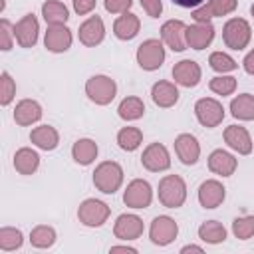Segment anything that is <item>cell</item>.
I'll return each instance as SVG.
<instances>
[{
	"label": "cell",
	"mask_w": 254,
	"mask_h": 254,
	"mask_svg": "<svg viewBox=\"0 0 254 254\" xmlns=\"http://www.w3.org/2000/svg\"><path fill=\"white\" fill-rule=\"evenodd\" d=\"M196 198H198V204L202 208L212 210V208H218L224 202L226 189L218 179H206V181L200 183V187L196 190Z\"/></svg>",
	"instance_id": "obj_14"
},
{
	"label": "cell",
	"mask_w": 254,
	"mask_h": 254,
	"mask_svg": "<svg viewBox=\"0 0 254 254\" xmlns=\"http://www.w3.org/2000/svg\"><path fill=\"white\" fill-rule=\"evenodd\" d=\"M208 171L212 175H218V177H232L238 169V159L226 151V149H214L210 155H208Z\"/></svg>",
	"instance_id": "obj_22"
},
{
	"label": "cell",
	"mask_w": 254,
	"mask_h": 254,
	"mask_svg": "<svg viewBox=\"0 0 254 254\" xmlns=\"http://www.w3.org/2000/svg\"><path fill=\"white\" fill-rule=\"evenodd\" d=\"M173 4H177V6H181V8H196V6H200V4H204L206 0H171Z\"/></svg>",
	"instance_id": "obj_46"
},
{
	"label": "cell",
	"mask_w": 254,
	"mask_h": 254,
	"mask_svg": "<svg viewBox=\"0 0 254 254\" xmlns=\"http://www.w3.org/2000/svg\"><path fill=\"white\" fill-rule=\"evenodd\" d=\"M24 246V234L16 226H2L0 228V250L14 252Z\"/></svg>",
	"instance_id": "obj_34"
},
{
	"label": "cell",
	"mask_w": 254,
	"mask_h": 254,
	"mask_svg": "<svg viewBox=\"0 0 254 254\" xmlns=\"http://www.w3.org/2000/svg\"><path fill=\"white\" fill-rule=\"evenodd\" d=\"M252 40V26L248 20L244 18H228L222 26V42L226 48L234 50V52H242L248 48Z\"/></svg>",
	"instance_id": "obj_3"
},
{
	"label": "cell",
	"mask_w": 254,
	"mask_h": 254,
	"mask_svg": "<svg viewBox=\"0 0 254 254\" xmlns=\"http://www.w3.org/2000/svg\"><path fill=\"white\" fill-rule=\"evenodd\" d=\"M85 95L91 103L95 105H109L115 95H117V83L113 77L109 75H103V73H97V75H91L87 81H85Z\"/></svg>",
	"instance_id": "obj_5"
},
{
	"label": "cell",
	"mask_w": 254,
	"mask_h": 254,
	"mask_svg": "<svg viewBox=\"0 0 254 254\" xmlns=\"http://www.w3.org/2000/svg\"><path fill=\"white\" fill-rule=\"evenodd\" d=\"M42 18L48 26L65 24L69 18V10L62 0H46L42 4Z\"/></svg>",
	"instance_id": "obj_29"
},
{
	"label": "cell",
	"mask_w": 254,
	"mask_h": 254,
	"mask_svg": "<svg viewBox=\"0 0 254 254\" xmlns=\"http://www.w3.org/2000/svg\"><path fill=\"white\" fill-rule=\"evenodd\" d=\"M208 65L216 73H230V71L238 69V62L226 52H212L208 56Z\"/></svg>",
	"instance_id": "obj_36"
},
{
	"label": "cell",
	"mask_w": 254,
	"mask_h": 254,
	"mask_svg": "<svg viewBox=\"0 0 254 254\" xmlns=\"http://www.w3.org/2000/svg\"><path fill=\"white\" fill-rule=\"evenodd\" d=\"M179 252H181V254H189V252H196V254H202V252H204V248H202V246H198V244H187V246H183Z\"/></svg>",
	"instance_id": "obj_48"
},
{
	"label": "cell",
	"mask_w": 254,
	"mask_h": 254,
	"mask_svg": "<svg viewBox=\"0 0 254 254\" xmlns=\"http://www.w3.org/2000/svg\"><path fill=\"white\" fill-rule=\"evenodd\" d=\"M230 115L238 121H254V95L238 93L230 101Z\"/></svg>",
	"instance_id": "obj_28"
},
{
	"label": "cell",
	"mask_w": 254,
	"mask_h": 254,
	"mask_svg": "<svg viewBox=\"0 0 254 254\" xmlns=\"http://www.w3.org/2000/svg\"><path fill=\"white\" fill-rule=\"evenodd\" d=\"M143 230H145L143 218L133 214V212H123L113 222V236L117 240H123V242H131V240L141 238Z\"/></svg>",
	"instance_id": "obj_11"
},
{
	"label": "cell",
	"mask_w": 254,
	"mask_h": 254,
	"mask_svg": "<svg viewBox=\"0 0 254 254\" xmlns=\"http://www.w3.org/2000/svg\"><path fill=\"white\" fill-rule=\"evenodd\" d=\"M73 44V34L65 24H56L48 26L44 32V46L52 54H64L71 48Z\"/></svg>",
	"instance_id": "obj_13"
},
{
	"label": "cell",
	"mask_w": 254,
	"mask_h": 254,
	"mask_svg": "<svg viewBox=\"0 0 254 254\" xmlns=\"http://www.w3.org/2000/svg\"><path fill=\"white\" fill-rule=\"evenodd\" d=\"M224 115H226V113H224L222 103H220L218 99H214V97H200V99H196V103H194V117H196V121H198L202 127H206V129L218 127V125L222 123Z\"/></svg>",
	"instance_id": "obj_9"
},
{
	"label": "cell",
	"mask_w": 254,
	"mask_h": 254,
	"mask_svg": "<svg viewBox=\"0 0 254 254\" xmlns=\"http://www.w3.org/2000/svg\"><path fill=\"white\" fill-rule=\"evenodd\" d=\"M173 79L181 87H196L202 79V69L194 60H181L173 65Z\"/></svg>",
	"instance_id": "obj_19"
},
{
	"label": "cell",
	"mask_w": 254,
	"mask_h": 254,
	"mask_svg": "<svg viewBox=\"0 0 254 254\" xmlns=\"http://www.w3.org/2000/svg\"><path fill=\"white\" fill-rule=\"evenodd\" d=\"M159 202L165 208H181L187 202V183L181 175H165L157 187Z\"/></svg>",
	"instance_id": "obj_2"
},
{
	"label": "cell",
	"mask_w": 254,
	"mask_h": 254,
	"mask_svg": "<svg viewBox=\"0 0 254 254\" xmlns=\"http://www.w3.org/2000/svg\"><path fill=\"white\" fill-rule=\"evenodd\" d=\"M109 252H127V254H137V248L135 246H129V244H115L109 248Z\"/></svg>",
	"instance_id": "obj_47"
},
{
	"label": "cell",
	"mask_w": 254,
	"mask_h": 254,
	"mask_svg": "<svg viewBox=\"0 0 254 254\" xmlns=\"http://www.w3.org/2000/svg\"><path fill=\"white\" fill-rule=\"evenodd\" d=\"M16 97V81L12 79L10 71H2L0 73V105L8 107Z\"/></svg>",
	"instance_id": "obj_38"
},
{
	"label": "cell",
	"mask_w": 254,
	"mask_h": 254,
	"mask_svg": "<svg viewBox=\"0 0 254 254\" xmlns=\"http://www.w3.org/2000/svg\"><path fill=\"white\" fill-rule=\"evenodd\" d=\"M115 141H117V145H119L121 151L133 153V151H137V149L141 147V143H143V131H141L139 127H131V125L121 127V129L117 131Z\"/></svg>",
	"instance_id": "obj_32"
},
{
	"label": "cell",
	"mask_w": 254,
	"mask_h": 254,
	"mask_svg": "<svg viewBox=\"0 0 254 254\" xmlns=\"http://www.w3.org/2000/svg\"><path fill=\"white\" fill-rule=\"evenodd\" d=\"M222 139H224L226 147L232 149L238 155H250L252 153L254 141H252L248 129L242 127V125H236V123L234 125H228L224 129V133H222Z\"/></svg>",
	"instance_id": "obj_20"
},
{
	"label": "cell",
	"mask_w": 254,
	"mask_h": 254,
	"mask_svg": "<svg viewBox=\"0 0 254 254\" xmlns=\"http://www.w3.org/2000/svg\"><path fill=\"white\" fill-rule=\"evenodd\" d=\"M175 155L187 167L196 165L198 159H200V143H198V139L192 133L177 135L175 137Z\"/></svg>",
	"instance_id": "obj_17"
},
{
	"label": "cell",
	"mask_w": 254,
	"mask_h": 254,
	"mask_svg": "<svg viewBox=\"0 0 254 254\" xmlns=\"http://www.w3.org/2000/svg\"><path fill=\"white\" fill-rule=\"evenodd\" d=\"M242 69H244L248 75H254V48L244 56V60H242Z\"/></svg>",
	"instance_id": "obj_45"
},
{
	"label": "cell",
	"mask_w": 254,
	"mask_h": 254,
	"mask_svg": "<svg viewBox=\"0 0 254 254\" xmlns=\"http://www.w3.org/2000/svg\"><path fill=\"white\" fill-rule=\"evenodd\" d=\"M103 6L109 14H123L131 10L133 0H103Z\"/></svg>",
	"instance_id": "obj_41"
},
{
	"label": "cell",
	"mask_w": 254,
	"mask_h": 254,
	"mask_svg": "<svg viewBox=\"0 0 254 254\" xmlns=\"http://www.w3.org/2000/svg\"><path fill=\"white\" fill-rule=\"evenodd\" d=\"M226 228L218 220H204L198 226V238L206 244H222L226 240Z\"/></svg>",
	"instance_id": "obj_33"
},
{
	"label": "cell",
	"mask_w": 254,
	"mask_h": 254,
	"mask_svg": "<svg viewBox=\"0 0 254 254\" xmlns=\"http://www.w3.org/2000/svg\"><path fill=\"white\" fill-rule=\"evenodd\" d=\"M58 240V232L54 226L50 224H38L30 230V244L38 250H48L56 244Z\"/></svg>",
	"instance_id": "obj_31"
},
{
	"label": "cell",
	"mask_w": 254,
	"mask_h": 254,
	"mask_svg": "<svg viewBox=\"0 0 254 254\" xmlns=\"http://www.w3.org/2000/svg\"><path fill=\"white\" fill-rule=\"evenodd\" d=\"M179 236V224L175 218L167 216V214H159L151 220L149 224V240L155 246H169L177 240Z\"/></svg>",
	"instance_id": "obj_8"
},
{
	"label": "cell",
	"mask_w": 254,
	"mask_h": 254,
	"mask_svg": "<svg viewBox=\"0 0 254 254\" xmlns=\"http://www.w3.org/2000/svg\"><path fill=\"white\" fill-rule=\"evenodd\" d=\"M190 16H192V20H194V22H212V18H214L206 2H204V4H200V6H196V8H192Z\"/></svg>",
	"instance_id": "obj_44"
},
{
	"label": "cell",
	"mask_w": 254,
	"mask_h": 254,
	"mask_svg": "<svg viewBox=\"0 0 254 254\" xmlns=\"http://www.w3.org/2000/svg\"><path fill=\"white\" fill-rule=\"evenodd\" d=\"M141 165L149 173H163L171 169V153L163 143H149L141 153Z\"/></svg>",
	"instance_id": "obj_10"
},
{
	"label": "cell",
	"mask_w": 254,
	"mask_h": 254,
	"mask_svg": "<svg viewBox=\"0 0 254 254\" xmlns=\"http://www.w3.org/2000/svg\"><path fill=\"white\" fill-rule=\"evenodd\" d=\"M95 4L97 0H71V6H73V12L77 16H87L95 10Z\"/></svg>",
	"instance_id": "obj_43"
},
{
	"label": "cell",
	"mask_w": 254,
	"mask_h": 254,
	"mask_svg": "<svg viewBox=\"0 0 254 254\" xmlns=\"http://www.w3.org/2000/svg\"><path fill=\"white\" fill-rule=\"evenodd\" d=\"M167 52H165V44L159 38H147L139 44L137 52H135V60L139 64V67L143 71H155L165 64Z\"/></svg>",
	"instance_id": "obj_4"
},
{
	"label": "cell",
	"mask_w": 254,
	"mask_h": 254,
	"mask_svg": "<svg viewBox=\"0 0 254 254\" xmlns=\"http://www.w3.org/2000/svg\"><path fill=\"white\" fill-rule=\"evenodd\" d=\"M214 36H216V30H214L212 22H194V24L187 26V34H185L187 48L200 52L212 44Z\"/></svg>",
	"instance_id": "obj_18"
},
{
	"label": "cell",
	"mask_w": 254,
	"mask_h": 254,
	"mask_svg": "<svg viewBox=\"0 0 254 254\" xmlns=\"http://www.w3.org/2000/svg\"><path fill=\"white\" fill-rule=\"evenodd\" d=\"M232 234L238 240H250L254 236V214H244L232 220Z\"/></svg>",
	"instance_id": "obj_37"
},
{
	"label": "cell",
	"mask_w": 254,
	"mask_h": 254,
	"mask_svg": "<svg viewBox=\"0 0 254 254\" xmlns=\"http://www.w3.org/2000/svg\"><path fill=\"white\" fill-rule=\"evenodd\" d=\"M97 153H99V147L93 139L89 137H81L77 139L73 145H71V159L81 165V167H87L91 165L95 159H97Z\"/></svg>",
	"instance_id": "obj_27"
},
{
	"label": "cell",
	"mask_w": 254,
	"mask_h": 254,
	"mask_svg": "<svg viewBox=\"0 0 254 254\" xmlns=\"http://www.w3.org/2000/svg\"><path fill=\"white\" fill-rule=\"evenodd\" d=\"M236 87H238L236 77L234 75H226V73H218L208 81V89L212 93H216V95H222V97L232 95L236 91Z\"/></svg>",
	"instance_id": "obj_35"
},
{
	"label": "cell",
	"mask_w": 254,
	"mask_h": 254,
	"mask_svg": "<svg viewBox=\"0 0 254 254\" xmlns=\"http://www.w3.org/2000/svg\"><path fill=\"white\" fill-rule=\"evenodd\" d=\"M30 141L42 151H54L60 145V133L52 125H38L30 131Z\"/></svg>",
	"instance_id": "obj_26"
},
{
	"label": "cell",
	"mask_w": 254,
	"mask_h": 254,
	"mask_svg": "<svg viewBox=\"0 0 254 254\" xmlns=\"http://www.w3.org/2000/svg\"><path fill=\"white\" fill-rule=\"evenodd\" d=\"M250 14H252V18H254V4L250 6Z\"/></svg>",
	"instance_id": "obj_49"
},
{
	"label": "cell",
	"mask_w": 254,
	"mask_h": 254,
	"mask_svg": "<svg viewBox=\"0 0 254 254\" xmlns=\"http://www.w3.org/2000/svg\"><path fill=\"white\" fill-rule=\"evenodd\" d=\"M159 34H161L163 44H165L167 48H171L173 52H185V50H187V38H185V34H187V24H185L183 20H175V18H173V20L163 22Z\"/></svg>",
	"instance_id": "obj_16"
},
{
	"label": "cell",
	"mask_w": 254,
	"mask_h": 254,
	"mask_svg": "<svg viewBox=\"0 0 254 254\" xmlns=\"http://www.w3.org/2000/svg\"><path fill=\"white\" fill-rule=\"evenodd\" d=\"M123 202L127 208L133 210H143L149 208L153 202V187L145 179H133L127 183L123 190Z\"/></svg>",
	"instance_id": "obj_7"
},
{
	"label": "cell",
	"mask_w": 254,
	"mask_h": 254,
	"mask_svg": "<svg viewBox=\"0 0 254 254\" xmlns=\"http://www.w3.org/2000/svg\"><path fill=\"white\" fill-rule=\"evenodd\" d=\"M139 30H141V20L133 12H123L113 22V36L121 42H129V40L137 38Z\"/></svg>",
	"instance_id": "obj_24"
},
{
	"label": "cell",
	"mask_w": 254,
	"mask_h": 254,
	"mask_svg": "<svg viewBox=\"0 0 254 254\" xmlns=\"http://www.w3.org/2000/svg\"><path fill=\"white\" fill-rule=\"evenodd\" d=\"M14 42H16L14 24L8 18H2L0 20V50L2 52H10L12 46H14Z\"/></svg>",
	"instance_id": "obj_39"
},
{
	"label": "cell",
	"mask_w": 254,
	"mask_h": 254,
	"mask_svg": "<svg viewBox=\"0 0 254 254\" xmlns=\"http://www.w3.org/2000/svg\"><path fill=\"white\" fill-rule=\"evenodd\" d=\"M14 36H16V44L20 48H34L38 44V38H40V22L38 18L30 12V14H24L16 24H14Z\"/></svg>",
	"instance_id": "obj_12"
},
{
	"label": "cell",
	"mask_w": 254,
	"mask_h": 254,
	"mask_svg": "<svg viewBox=\"0 0 254 254\" xmlns=\"http://www.w3.org/2000/svg\"><path fill=\"white\" fill-rule=\"evenodd\" d=\"M111 208L99 198H85L77 206V220L87 228H99L109 220Z\"/></svg>",
	"instance_id": "obj_6"
},
{
	"label": "cell",
	"mask_w": 254,
	"mask_h": 254,
	"mask_svg": "<svg viewBox=\"0 0 254 254\" xmlns=\"http://www.w3.org/2000/svg\"><path fill=\"white\" fill-rule=\"evenodd\" d=\"M117 115H119L123 121H127V123L141 119V117L145 115V103H143V99L137 97V95H127V97H123L121 103L117 105Z\"/></svg>",
	"instance_id": "obj_30"
},
{
	"label": "cell",
	"mask_w": 254,
	"mask_h": 254,
	"mask_svg": "<svg viewBox=\"0 0 254 254\" xmlns=\"http://www.w3.org/2000/svg\"><path fill=\"white\" fill-rule=\"evenodd\" d=\"M77 38L79 42L85 46V48H95L99 46L103 40H105V24H103V18L93 14V16H87L79 28H77Z\"/></svg>",
	"instance_id": "obj_15"
},
{
	"label": "cell",
	"mask_w": 254,
	"mask_h": 254,
	"mask_svg": "<svg viewBox=\"0 0 254 254\" xmlns=\"http://www.w3.org/2000/svg\"><path fill=\"white\" fill-rule=\"evenodd\" d=\"M139 4L151 18H159L163 14V0H139Z\"/></svg>",
	"instance_id": "obj_42"
},
{
	"label": "cell",
	"mask_w": 254,
	"mask_h": 254,
	"mask_svg": "<svg viewBox=\"0 0 254 254\" xmlns=\"http://www.w3.org/2000/svg\"><path fill=\"white\" fill-rule=\"evenodd\" d=\"M179 95H181L179 93V85L175 81H169V79H159L151 87V99L161 109L175 107L177 101H179Z\"/></svg>",
	"instance_id": "obj_21"
},
{
	"label": "cell",
	"mask_w": 254,
	"mask_h": 254,
	"mask_svg": "<svg viewBox=\"0 0 254 254\" xmlns=\"http://www.w3.org/2000/svg\"><path fill=\"white\" fill-rule=\"evenodd\" d=\"M125 173L117 161H101L93 171V187L103 194H115L123 185Z\"/></svg>",
	"instance_id": "obj_1"
},
{
	"label": "cell",
	"mask_w": 254,
	"mask_h": 254,
	"mask_svg": "<svg viewBox=\"0 0 254 254\" xmlns=\"http://www.w3.org/2000/svg\"><path fill=\"white\" fill-rule=\"evenodd\" d=\"M12 165H14L16 173H20V175H26V177L28 175H34L40 169V155L32 147H20L14 153Z\"/></svg>",
	"instance_id": "obj_25"
},
{
	"label": "cell",
	"mask_w": 254,
	"mask_h": 254,
	"mask_svg": "<svg viewBox=\"0 0 254 254\" xmlns=\"http://www.w3.org/2000/svg\"><path fill=\"white\" fill-rule=\"evenodd\" d=\"M42 115H44L42 105L36 99H28V97L26 99H20L16 103V107H14V113H12L16 125H20V127L36 125L42 119Z\"/></svg>",
	"instance_id": "obj_23"
},
{
	"label": "cell",
	"mask_w": 254,
	"mask_h": 254,
	"mask_svg": "<svg viewBox=\"0 0 254 254\" xmlns=\"http://www.w3.org/2000/svg\"><path fill=\"white\" fill-rule=\"evenodd\" d=\"M206 4L214 18L228 16L238 8V0H206Z\"/></svg>",
	"instance_id": "obj_40"
}]
</instances>
